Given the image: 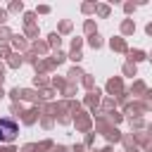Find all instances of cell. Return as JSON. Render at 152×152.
<instances>
[{"label": "cell", "instance_id": "6da1fadb", "mask_svg": "<svg viewBox=\"0 0 152 152\" xmlns=\"http://www.w3.org/2000/svg\"><path fill=\"white\" fill-rule=\"evenodd\" d=\"M19 133V126L17 121L12 119H0V142H12Z\"/></svg>", "mask_w": 152, "mask_h": 152}]
</instances>
